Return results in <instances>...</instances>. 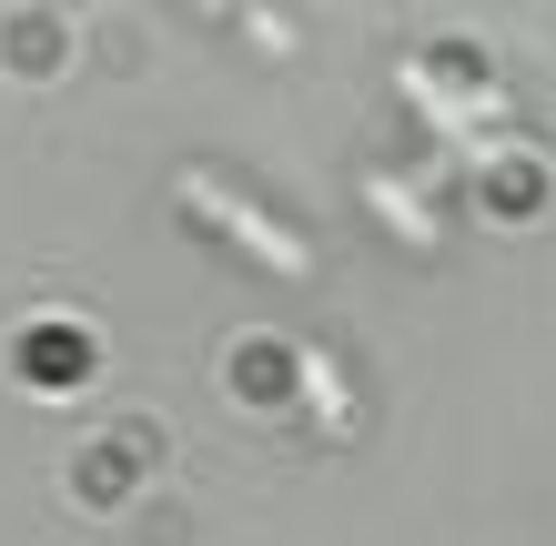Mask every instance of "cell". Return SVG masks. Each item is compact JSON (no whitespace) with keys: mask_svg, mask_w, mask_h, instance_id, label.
Returning a JSON list of instances; mask_svg holds the SVG:
<instances>
[{"mask_svg":"<svg viewBox=\"0 0 556 546\" xmlns=\"http://www.w3.org/2000/svg\"><path fill=\"white\" fill-rule=\"evenodd\" d=\"M375 213H384V223H395V233H405L415 253H425V243H435V213H425V192H415V182H384V173H375Z\"/></svg>","mask_w":556,"mask_h":546,"instance_id":"cell-3","label":"cell"},{"mask_svg":"<svg viewBox=\"0 0 556 546\" xmlns=\"http://www.w3.org/2000/svg\"><path fill=\"white\" fill-rule=\"evenodd\" d=\"M182 203L203 213V223H223V233H233V243H243V253H253V264H264V274H304V264H314V253L293 243L283 223H264L253 203H233V192H223L213 173H182Z\"/></svg>","mask_w":556,"mask_h":546,"instance_id":"cell-1","label":"cell"},{"mask_svg":"<svg viewBox=\"0 0 556 546\" xmlns=\"http://www.w3.org/2000/svg\"><path fill=\"white\" fill-rule=\"evenodd\" d=\"M405 102H415L425 122H445V132H455V122H496V112H506L496 91H445L435 72H425V61H405Z\"/></svg>","mask_w":556,"mask_h":546,"instance_id":"cell-2","label":"cell"},{"mask_svg":"<svg viewBox=\"0 0 556 546\" xmlns=\"http://www.w3.org/2000/svg\"><path fill=\"white\" fill-rule=\"evenodd\" d=\"M293 374H304V395H314V426L344 435V374H334V355H293Z\"/></svg>","mask_w":556,"mask_h":546,"instance_id":"cell-4","label":"cell"}]
</instances>
